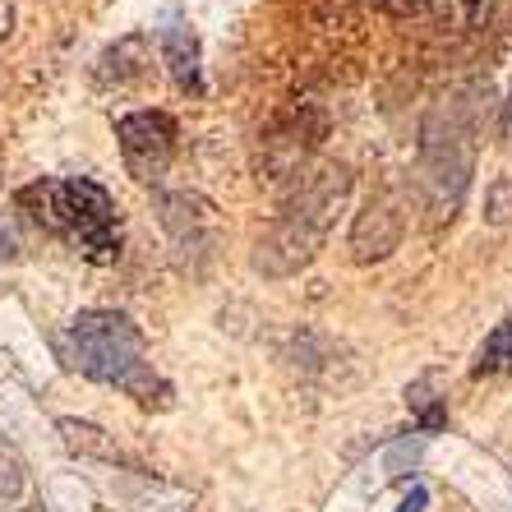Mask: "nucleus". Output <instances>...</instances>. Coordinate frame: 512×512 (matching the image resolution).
Returning <instances> with one entry per match:
<instances>
[{"mask_svg":"<svg viewBox=\"0 0 512 512\" xmlns=\"http://www.w3.org/2000/svg\"><path fill=\"white\" fill-rule=\"evenodd\" d=\"M439 383L443 374L439 370H425L411 388H406V402H411V411L420 416V429L425 434H434V429H443V402H439Z\"/></svg>","mask_w":512,"mask_h":512,"instance_id":"obj_13","label":"nucleus"},{"mask_svg":"<svg viewBox=\"0 0 512 512\" xmlns=\"http://www.w3.org/2000/svg\"><path fill=\"white\" fill-rule=\"evenodd\" d=\"M319 139H323L319 111H296L286 125H277V130L263 139V167H268V180H300L305 157L314 153Z\"/></svg>","mask_w":512,"mask_h":512,"instance_id":"obj_8","label":"nucleus"},{"mask_svg":"<svg viewBox=\"0 0 512 512\" xmlns=\"http://www.w3.org/2000/svg\"><path fill=\"white\" fill-rule=\"evenodd\" d=\"M157 47H162V65L171 70V79H176V88H185V93H199L203 84V65H199V37H194V28L185 24H167L162 33H157Z\"/></svg>","mask_w":512,"mask_h":512,"instance_id":"obj_10","label":"nucleus"},{"mask_svg":"<svg viewBox=\"0 0 512 512\" xmlns=\"http://www.w3.org/2000/svg\"><path fill=\"white\" fill-rule=\"evenodd\" d=\"M323 236L328 231L314 222V217L296 213L291 203H286V213L273 222V231L259 240V250H254V273L259 277H296L300 268H310L314 254H319Z\"/></svg>","mask_w":512,"mask_h":512,"instance_id":"obj_6","label":"nucleus"},{"mask_svg":"<svg viewBox=\"0 0 512 512\" xmlns=\"http://www.w3.org/2000/svg\"><path fill=\"white\" fill-rule=\"evenodd\" d=\"M19 499H28V471L14 453H0V512H14Z\"/></svg>","mask_w":512,"mask_h":512,"instance_id":"obj_14","label":"nucleus"},{"mask_svg":"<svg viewBox=\"0 0 512 512\" xmlns=\"http://www.w3.org/2000/svg\"><path fill=\"white\" fill-rule=\"evenodd\" d=\"M14 512H47V508H42V503L33 499V503H24V508H14Z\"/></svg>","mask_w":512,"mask_h":512,"instance_id":"obj_20","label":"nucleus"},{"mask_svg":"<svg viewBox=\"0 0 512 512\" xmlns=\"http://www.w3.org/2000/svg\"><path fill=\"white\" fill-rule=\"evenodd\" d=\"M425 503H429V485H425V480H411V485L402 489V499H397L393 512H420Z\"/></svg>","mask_w":512,"mask_h":512,"instance_id":"obj_16","label":"nucleus"},{"mask_svg":"<svg viewBox=\"0 0 512 512\" xmlns=\"http://www.w3.org/2000/svg\"><path fill=\"white\" fill-rule=\"evenodd\" d=\"M476 379H494V374H512V314L494 328V333L480 342L476 365H471Z\"/></svg>","mask_w":512,"mask_h":512,"instance_id":"obj_12","label":"nucleus"},{"mask_svg":"<svg viewBox=\"0 0 512 512\" xmlns=\"http://www.w3.org/2000/svg\"><path fill=\"white\" fill-rule=\"evenodd\" d=\"M14 33V5L10 0H0V42Z\"/></svg>","mask_w":512,"mask_h":512,"instance_id":"obj_18","label":"nucleus"},{"mask_svg":"<svg viewBox=\"0 0 512 512\" xmlns=\"http://www.w3.org/2000/svg\"><path fill=\"white\" fill-rule=\"evenodd\" d=\"M157 222L171 240L180 273H203V263L213 259L217 240H222V213L194 190H167L157 194Z\"/></svg>","mask_w":512,"mask_h":512,"instance_id":"obj_4","label":"nucleus"},{"mask_svg":"<svg viewBox=\"0 0 512 512\" xmlns=\"http://www.w3.org/2000/svg\"><path fill=\"white\" fill-rule=\"evenodd\" d=\"M153 70V42L143 33H125L116 47H107L97 56V84L102 88H134L148 79Z\"/></svg>","mask_w":512,"mask_h":512,"instance_id":"obj_9","label":"nucleus"},{"mask_svg":"<svg viewBox=\"0 0 512 512\" xmlns=\"http://www.w3.org/2000/svg\"><path fill=\"white\" fill-rule=\"evenodd\" d=\"M19 203L28 208V217H33L37 227H47L51 236L74 245L84 259H93V263L120 259L116 199L97 180H88V176L33 180L28 190H19Z\"/></svg>","mask_w":512,"mask_h":512,"instance_id":"obj_2","label":"nucleus"},{"mask_svg":"<svg viewBox=\"0 0 512 512\" xmlns=\"http://www.w3.org/2000/svg\"><path fill=\"white\" fill-rule=\"evenodd\" d=\"M56 429H60V443H65L74 457H97V462H111V466H134L130 457H125L116 443H111L107 429L88 425V420H74V416L56 420ZM134 471H139V466H134Z\"/></svg>","mask_w":512,"mask_h":512,"instance_id":"obj_11","label":"nucleus"},{"mask_svg":"<svg viewBox=\"0 0 512 512\" xmlns=\"http://www.w3.org/2000/svg\"><path fill=\"white\" fill-rule=\"evenodd\" d=\"M406 236V208L397 190H379L351 222V236H346V250H351V263H383L388 254L402 245Z\"/></svg>","mask_w":512,"mask_h":512,"instance_id":"obj_7","label":"nucleus"},{"mask_svg":"<svg viewBox=\"0 0 512 512\" xmlns=\"http://www.w3.org/2000/svg\"><path fill=\"white\" fill-rule=\"evenodd\" d=\"M503 130H508V148H512V93H508V111H503Z\"/></svg>","mask_w":512,"mask_h":512,"instance_id":"obj_19","label":"nucleus"},{"mask_svg":"<svg viewBox=\"0 0 512 512\" xmlns=\"http://www.w3.org/2000/svg\"><path fill=\"white\" fill-rule=\"evenodd\" d=\"M60 356L84 379L130 393L139 406H167L171 388L157 379L139 323L120 310H84L60 333Z\"/></svg>","mask_w":512,"mask_h":512,"instance_id":"obj_1","label":"nucleus"},{"mask_svg":"<svg viewBox=\"0 0 512 512\" xmlns=\"http://www.w3.org/2000/svg\"><path fill=\"white\" fill-rule=\"evenodd\" d=\"M476 167V125L466 102H443L420 130V194H425L429 231L453 222Z\"/></svg>","mask_w":512,"mask_h":512,"instance_id":"obj_3","label":"nucleus"},{"mask_svg":"<svg viewBox=\"0 0 512 512\" xmlns=\"http://www.w3.org/2000/svg\"><path fill=\"white\" fill-rule=\"evenodd\" d=\"M14 254H19V240H14V231H10V227H0V268H5V263H10Z\"/></svg>","mask_w":512,"mask_h":512,"instance_id":"obj_17","label":"nucleus"},{"mask_svg":"<svg viewBox=\"0 0 512 512\" xmlns=\"http://www.w3.org/2000/svg\"><path fill=\"white\" fill-rule=\"evenodd\" d=\"M485 222L489 227H508L512 222V176H494L485 185Z\"/></svg>","mask_w":512,"mask_h":512,"instance_id":"obj_15","label":"nucleus"},{"mask_svg":"<svg viewBox=\"0 0 512 512\" xmlns=\"http://www.w3.org/2000/svg\"><path fill=\"white\" fill-rule=\"evenodd\" d=\"M116 143L139 185H157L176 157V120L167 111H130L116 120Z\"/></svg>","mask_w":512,"mask_h":512,"instance_id":"obj_5","label":"nucleus"}]
</instances>
